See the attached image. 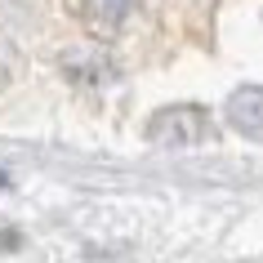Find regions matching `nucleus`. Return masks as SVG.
<instances>
[{"label":"nucleus","mask_w":263,"mask_h":263,"mask_svg":"<svg viewBox=\"0 0 263 263\" xmlns=\"http://www.w3.org/2000/svg\"><path fill=\"white\" fill-rule=\"evenodd\" d=\"M210 139V116L192 103H183V107H165L156 111L152 121H147V143L152 147H196V143Z\"/></svg>","instance_id":"f257e3e1"},{"label":"nucleus","mask_w":263,"mask_h":263,"mask_svg":"<svg viewBox=\"0 0 263 263\" xmlns=\"http://www.w3.org/2000/svg\"><path fill=\"white\" fill-rule=\"evenodd\" d=\"M228 125L236 134L263 143V85H246L228 98Z\"/></svg>","instance_id":"f03ea898"},{"label":"nucleus","mask_w":263,"mask_h":263,"mask_svg":"<svg viewBox=\"0 0 263 263\" xmlns=\"http://www.w3.org/2000/svg\"><path fill=\"white\" fill-rule=\"evenodd\" d=\"M134 5H139V0H85V18H89L98 31H116L125 18H129Z\"/></svg>","instance_id":"7ed1b4c3"},{"label":"nucleus","mask_w":263,"mask_h":263,"mask_svg":"<svg viewBox=\"0 0 263 263\" xmlns=\"http://www.w3.org/2000/svg\"><path fill=\"white\" fill-rule=\"evenodd\" d=\"M0 187H9V179H5V174H0Z\"/></svg>","instance_id":"20e7f679"}]
</instances>
